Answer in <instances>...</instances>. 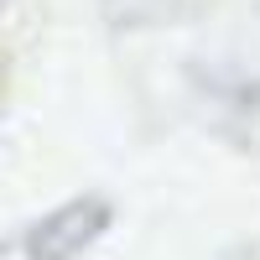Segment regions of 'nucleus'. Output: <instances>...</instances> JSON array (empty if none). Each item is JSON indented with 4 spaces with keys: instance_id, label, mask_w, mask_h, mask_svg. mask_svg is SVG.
Returning a JSON list of instances; mask_svg holds the SVG:
<instances>
[{
    "instance_id": "nucleus-1",
    "label": "nucleus",
    "mask_w": 260,
    "mask_h": 260,
    "mask_svg": "<svg viewBox=\"0 0 260 260\" xmlns=\"http://www.w3.org/2000/svg\"><path fill=\"white\" fill-rule=\"evenodd\" d=\"M104 224H110V208H104L99 198L68 203V208H57L52 219L31 234V255L37 260H73L78 250H89L104 234Z\"/></svg>"
}]
</instances>
